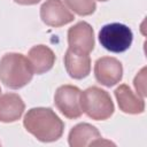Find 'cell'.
<instances>
[{
	"instance_id": "cell-1",
	"label": "cell",
	"mask_w": 147,
	"mask_h": 147,
	"mask_svg": "<svg viewBox=\"0 0 147 147\" xmlns=\"http://www.w3.org/2000/svg\"><path fill=\"white\" fill-rule=\"evenodd\" d=\"M23 125L25 130L41 142H53L59 140L64 130L63 121L52 108H31L24 116Z\"/></svg>"
},
{
	"instance_id": "cell-2",
	"label": "cell",
	"mask_w": 147,
	"mask_h": 147,
	"mask_svg": "<svg viewBox=\"0 0 147 147\" xmlns=\"http://www.w3.org/2000/svg\"><path fill=\"white\" fill-rule=\"evenodd\" d=\"M28 57L21 53H7L0 60V80L11 90L28 85L33 77Z\"/></svg>"
},
{
	"instance_id": "cell-3",
	"label": "cell",
	"mask_w": 147,
	"mask_h": 147,
	"mask_svg": "<svg viewBox=\"0 0 147 147\" xmlns=\"http://www.w3.org/2000/svg\"><path fill=\"white\" fill-rule=\"evenodd\" d=\"M80 105L83 113L94 121L108 119L115 110L110 94L98 86H91L80 93Z\"/></svg>"
},
{
	"instance_id": "cell-4",
	"label": "cell",
	"mask_w": 147,
	"mask_h": 147,
	"mask_svg": "<svg viewBox=\"0 0 147 147\" xmlns=\"http://www.w3.org/2000/svg\"><path fill=\"white\" fill-rule=\"evenodd\" d=\"M133 33L131 29L122 23H109L99 31V41L101 46L111 53H123L132 44Z\"/></svg>"
},
{
	"instance_id": "cell-5",
	"label": "cell",
	"mask_w": 147,
	"mask_h": 147,
	"mask_svg": "<svg viewBox=\"0 0 147 147\" xmlns=\"http://www.w3.org/2000/svg\"><path fill=\"white\" fill-rule=\"evenodd\" d=\"M82 91L75 85H62L54 94V103L62 115L67 118L76 119L83 114L80 105Z\"/></svg>"
},
{
	"instance_id": "cell-6",
	"label": "cell",
	"mask_w": 147,
	"mask_h": 147,
	"mask_svg": "<svg viewBox=\"0 0 147 147\" xmlns=\"http://www.w3.org/2000/svg\"><path fill=\"white\" fill-rule=\"evenodd\" d=\"M69 48L82 54H90L94 49V30L87 22L80 21L68 30Z\"/></svg>"
},
{
	"instance_id": "cell-7",
	"label": "cell",
	"mask_w": 147,
	"mask_h": 147,
	"mask_svg": "<svg viewBox=\"0 0 147 147\" xmlns=\"http://www.w3.org/2000/svg\"><path fill=\"white\" fill-rule=\"evenodd\" d=\"M40 18L48 26L60 28L72 22L75 16L62 0H46L40 7Z\"/></svg>"
},
{
	"instance_id": "cell-8",
	"label": "cell",
	"mask_w": 147,
	"mask_h": 147,
	"mask_svg": "<svg viewBox=\"0 0 147 147\" xmlns=\"http://www.w3.org/2000/svg\"><path fill=\"white\" fill-rule=\"evenodd\" d=\"M94 76L98 83L103 86L111 87L122 80L123 65L115 57H100L94 63Z\"/></svg>"
},
{
	"instance_id": "cell-9",
	"label": "cell",
	"mask_w": 147,
	"mask_h": 147,
	"mask_svg": "<svg viewBox=\"0 0 147 147\" xmlns=\"http://www.w3.org/2000/svg\"><path fill=\"white\" fill-rule=\"evenodd\" d=\"M115 98L117 100L119 109L125 114L138 115L142 114L145 110L144 98L138 93L136 94L126 84L119 85L115 91Z\"/></svg>"
},
{
	"instance_id": "cell-10",
	"label": "cell",
	"mask_w": 147,
	"mask_h": 147,
	"mask_svg": "<svg viewBox=\"0 0 147 147\" xmlns=\"http://www.w3.org/2000/svg\"><path fill=\"white\" fill-rule=\"evenodd\" d=\"M28 60L32 68L33 74L41 75L49 71L56 60L54 52L45 45H36L28 52Z\"/></svg>"
},
{
	"instance_id": "cell-11",
	"label": "cell",
	"mask_w": 147,
	"mask_h": 147,
	"mask_svg": "<svg viewBox=\"0 0 147 147\" xmlns=\"http://www.w3.org/2000/svg\"><path fill=\"white\" fill-rule=\"evenodd\" d=\"M64 67L68 75L74 79H83L90 75L91 57L88 54L77 53L70 48L67 49L64 57Z\"/></svg>"
},
{
	"instance_id": "cell-12",
	"label": "cell",
	"mask_w": 147,
	"mask_h": 147,
	"mask_svg": "<svg viewBox=\"0 0 147 147\" xmlns=\"http://www.w3.org/2000/svg\"><path fill=\"white\" fill-rule=\"evenodd\" d=\"M25 109L24 101L16 93L0 95V122L13 123L18 121Z\"/></svg>"
},
{
	"instance_id": "cell-13",
	"label": "cell",
	"mask_w": 147,
	"mask_h": 147,
	"mask_svg": "<svg viewBox=\"0 0 147 147\" xmlns=\"http://www.w3.org/2000/svg\"><path fill=\"white\" fill-rule=\"evenodd\" d=\"M102 138L99 130L88 123H79L75 125L68 136L70 147H87L93 146L94 141Z\"/></svg>"
},
{
	"instance_id": "cell-14",
	"label": "cell",
	"mask_w": 147,
	"mask_h": 147,
	"mask_svg": "<svg viewBox=\"0 0 147 147\" xmlns=\"http://www.w3.org/2000/svg\"><path fill=\"white\" fill-rule=\"evenodd\" d=\"M65 6L79 16H88L96 9L94 0H64Z\"/></svg>"
},
{
	"instance_id": "cell-15",
	"label": "cell",
	"mask_w": 147,
	"mask_h": 147,
	"mask_svg": "<svg viewBox=\"0 0 147 147\" xmlns=\"http://www.w3.org/2000/svg\"><path fill=\"white\" fill-rule=\"evenodd\" d=\"M145 72H146V68H142L133 80V85L136 87L137 93L142 98H145L146 95V74Z\"/></svg>"
},
{
	"instance_id": "cell-16",
	"label": "cell",
	"mask_w": 147,
	"mask_h": 147,
	"mask_svg": "<svg viewBox=\"0 0 147 147\" xmlns=\"http://www.w3.org/2000/svg\"><path fill=\"white\" fill-rule=\"evenodd\" d=\"M18 5H24V6H30V5H37L41 0H14Z\"/></svg>"
},
{
	"instance_id": "cell-17",
	"label": "cell",
	"mask_w": 147,
	"mask_h": 147,
	"mask_svg": "<svg viewBox=\"0 0 147 147\" xmlns=\"http://www.w3.org/2000/svg\"><path fill=\"white\" fill-rule=\"evenodd\" d=\"M98 1H108V0H98Z\"/></svg>"
},
{
	"instance_id": "cell-18",
	"label": "cell",
	"mask_w": 147,
	"mask_h": 147,
	"mask_svg": "<svg viewBox=\"0 0 147 147\" xmlns=\"http://www.w3.org/2000/svg\"><path fill=\"white\" fill-rule=\"evenodd\" d=\"M0 94H1V87H0Z\"/></svg>"
},
{
	"instance_id": "cell-19",
	"label": "cell",
	"mask_w": 147,
	"mask_h": 147,
	"mask_svg": "<svg viewBox=\"0 0 147 147\" xmlns=\"http://www.w3.org/2000/svg\"><path fill=\"white\" fill-rule=\"evenodd\" d=\"M0 146H1V141H0Z\"/></svg>"
}]
</instances>
